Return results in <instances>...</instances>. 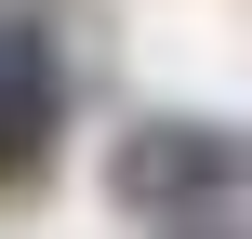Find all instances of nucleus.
<instances>
[{"label":"nucleus","mask_w":252,"mask_h":239,"mask_svg":"<svg viewBox=\"0 0 252 239\" xmlns=\"http://www.w3.org/2000/svg\"><path fill=\"white\" fill-rule=\"evenodd\" d=\"M239 160H252V146H226L213 120H133V133L106 146V200H120V213H159V226H186V213H199V200L239 173Z\"/></svg>","instance_id":"f257e3e1"},{"label":"nucleus","mask_w":252,"mask_h":239,"mask_svg":"<svg viewBox=\"0 0 252 239\" xmlns=\"http://www.w3.org/2000/svg\"><path fill=\"white\" fill-rule=\"evenodd\" d=\"M53 120H66V80H53V40L27 13H0V200L53 173Z\"/></svg>","instance_id":"f03ea898"},{"label":"nucleus","mask_w":252,"mask_h":239,"mask_svg":"<svg viewBox=\"0 0 252 239\" xmlns=\"http://www.w3.org/2000/svg\"><path fill=\"white\" fill-rule=\"evenodd\" d=\"M186 239H213V226H186Z\"/></svg>","instance_id":"7ed1b4c3"}]
</instances>
